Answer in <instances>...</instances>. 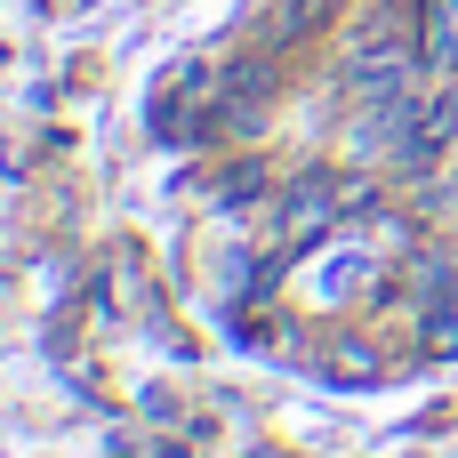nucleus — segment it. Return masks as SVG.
<instances>
[{
    "label": "nucleus",
    "instance_id": "1",
    "mask_svg": "<svg viewBox=\"0 0 458 458\" xmlns=\"http://www.w3.org/2000/svg\"><path fill=\"white\" fill-rule=\"evenodd\" d=\"M419 48L427 64L458 72V0H419Z\"/></svg>",
    "mask_w": 458,
    "mask_h": 458
},
{
    "label": "nucleus",
    "instance_id": "2",
    "mask_svg": "<svg viewBox=\"0 0 458 458\" xmlns=\"http://www.w3.org/2000/svg\"><path fill=\"white\" fill-rule=\"evenodd\" d=\"M451 201H458V177H451Z\"/></svg>",
    "mask_w": 458,
    "mask_h": 458
}]
</instances>
